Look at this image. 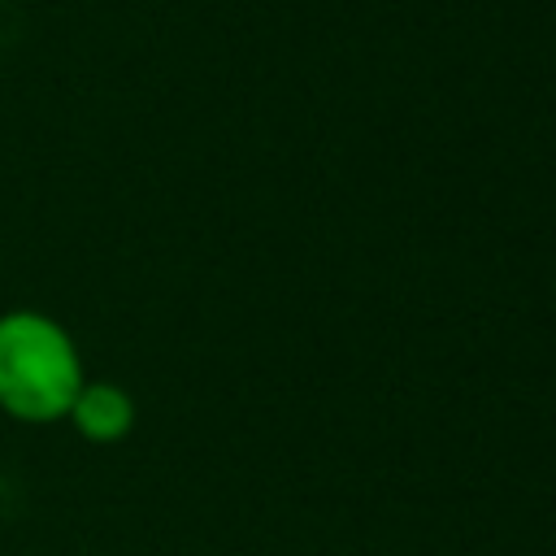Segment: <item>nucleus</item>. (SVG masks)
I'll return each instance as SVG.
<instances>
[{"label":"nucleus","mask_w":556,"mask_h":556,"mask_svg":"<svg viewBox=\"0 0 556 556\" xmlns=\"http://www.w3.org/2000/svg\"><path fill=\"white\" fill-rule=\"evenodd\" d=\"M87 365L78 339L43 308L0 313V413L17 426L65 421Z\"/></svg>","instance_id":"1"},{"label":"nucleus","mask_w":556,"mask_h":556,"mask_svg":"<svg viewBox=\"0 0 556 556\" xmlns=\"http://www.w3.org/2000/svg\"><path fill=\"white\" fill-rule=\"evenodd\" d=\"M135 395L122 387V382H109V378H87L65 413V421L74 426L78 439L87 443H122L130 430H135Z\"/></svg>","instance_id":"2"}]
</instances>
